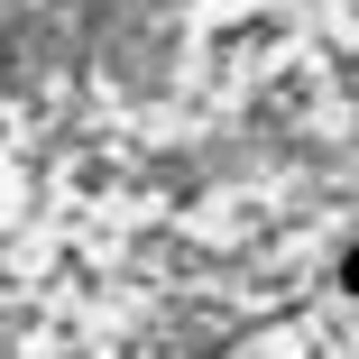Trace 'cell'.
<instances>
[{"label": "cell", "mask_w": 359, "mask_h": 359, "mask_svg": "<svg viewBox=\"0 0 359 359\" xmlns=\"http://www.w3.org/2000/svg\"><path fill=\"white\" fill-rule=\"evenodd\" d=\"M341 285H350V295H359V249H350V258H341Z\"/></svg>", "instance_id": "6da1fadb"}]
</instances>
